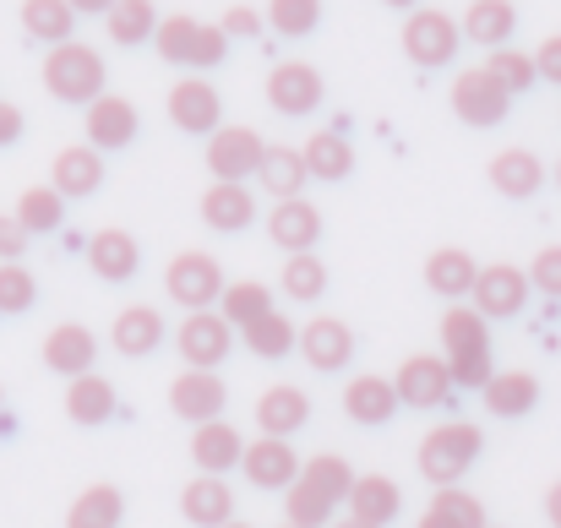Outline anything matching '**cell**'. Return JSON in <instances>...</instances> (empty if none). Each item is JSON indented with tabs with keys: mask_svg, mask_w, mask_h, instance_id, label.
<instances>
[{
	"mask_svg": "<svg viewBox=\"0 0 561 528\" xmlns=\"http://www.w3.org/2000/svg\"><path fill=\"white\" fill-rule=\"evenodd\" d=\"M121 513H126V496H121L115 485H88V491L71 502L66 528H115Z\"/></svg>",
	"mask_w": 561,
	"mask_h": 528,
	"instance_id": "obj_38",
	"label": "cell"
},
{
	"mask_svg": "<svg viewBox=\"0 0 561 528\" xmlns=\"http://www.w3.org/2000/svg\"><path fill=\"white\" fill-rule=\"evenodd\" d=\"M164 295L175 306H186V311H213L224 300V267L207 251H181L164 267Z\"/></svg>",
	"mask_w": 561,
	"mask_h": 528,
	"instance_id": "obj_7",
	"label": "cell"
},
{
	"mask_svg": "<svg viewBox=\"0 0 561 528\" xmlns=\"http://www.w3.org/2000/svg\"><path fill=\"white\" fill-rule=\"evenodd\" d=\"M245 447H251V441H245L234 425H224V420L191 431V463H196L202 474H218V480H224V469H240V463H245Z\"/></svg>",
	"mask_w": 561,
	"mask_h": 528,
	"instance_id": "obj_19",
	"label": "cell"
},
{
	"mask_svg": "<svg viewBox=\"0 0 561 528\" xmlns=\"http://www.w3.org/2000/svg\"><path fill=\"white\" fill-rule=\"evenodd\" d=\"M33 300H38L33 273L16 267V262H0V317H16V311H27Z\"/></svg>",
	"mask_w": 561,
	"mask_h": 528,
	"instance_id": "obj_46",
	"label": "cell"
},
{
	"mask_svg": "<svg viewBox=\"0 0 561 528\" xmlns=\"http://www.w3.org/2000/svg\"><path fill=\"white\" fill-rule=\"evenodd\" d=\"M425 284H431V295H442V300H463V295H474L480 267H474V256H469V251L442 245V251H431V256H425Z\"/></svg>",
	"mask_w": 561,
	"mask_h": 528,
	"instance_id": "obj_25",
	"label": "cell"
},
{
	"mask_svg": "<svg viewBox=\"0 0 561 528\" xmlns=\"http://www.w3.org/2000/svg\"><path fill=\"white\" fill-rule=\"evenodd\" d=\"M60 218H66V196H60L55 185H27V191L16 196V223H22L27 234H55Z\"/></svg>",
	"mask_w": 561,
	"mask_h": 528,
	"instance_id": "obj_39",
	"label": "cell"
},
{
	"mask_svg": "<svg viewBox=\"0 0 561 528\" xmlns=\"http://www.w3.org/2000/svg\"><path fill=\"white\" fill-rule=\"evenodd\" d=\"M333 528H376V524H360V518H344V524H333Z\"/></svg>",
	"mask_w": 561,
	"mask_h": 528,
	"instance_id": "obj_57",
	"label": "cell"
},
{
	"mask_svg": "<svg viewBox=\"0 0 561 528\" xmlns=\"http://www.w3.org/2000/svg\"><path fill=\"white\" fill-rule=\"evenodd\" d=\"M115 409H121L115 381H104L99 370H88V376H77V381L66 387V414H71V425H110Z\"/></svg>",
	"mask_w": 561,
	"mask_h": 528,
	"instance_id": "obj_28",
	"label": "cell"
},
{
	"mask_svg": "<svg viewBox=\"0 0 561 528\" xmlns=\"http://www.w3.org/2000/svg\"><path fill=\"white\" fill-rule=\"evenodd\" d=\"M181 513L196 528H224L234 524V491L218 480V474H196L186 491H181Z\"/></svg>",
	"mask_w": 561,
	"mask_h": 528,
	"instance_id": "obj_23",
	"label": "cell"
},
{
	"mask_svg": "<svg viewBox=\"0 0 561 528\" xmlns=\"http://www.w3.org/2000/svg\"><path fill=\"white\" fill-rule=\"evenodd\" d=\"M557 185H561V164H557Z\"/></svg>",
	"mask_w": 561,
	"mask_h": 528,
	"instance_id": "obj_59",
	"label": "cell"
},
{
	"mask_svg": "<svg viewBox=\"0 0 561 528\" xmlns=\"http://www.w3.org/2000/svg\"><path fill=\"white\" fill-rule=\"evenodd\" d=\"M381 5H398V11L409 5V11H420V0H381Z\"/></svg>",
	"mask_w": 561,
	"mask_h": 528,
	"instance_id": "obj_56",
	"label": "cell"
},
{
	"mask_svg": "<svg viewBox=\"0 0 561 528\" xmlns=\"http://www.w3.org/2000/svg\"><path fill=\"white\" fill-rule=\"evenodd\" d=\"M431 507H436L442 518H453L458 528H491V524H485V507H480V496H469V491H458V485L436 491V496H431Z\"/></svg>",
	"mask_w": 561,
	"mask_h": 528,
	"instance_id": "obj_47",
	"label": "cell"
},
{
	"mask_svg": "<svg viewBox=\"0 0 561 528\" xmlns=\"http://www.w3.org/2000/svg\"><path fill=\"white\" fill-rule=\"evenodd\" d=\"M535 66H540V82H557L561 88V33H551V38L535 49Z\"/></svg>",
	"mask_w": 561,
	"mask_h": 528,
	"instance_id": "obj_51",
	"label": "cell"
},
{
	"mask_svg": "<svg viewBox=\"0 0 561 528\" xmlns=\"http://www.w3.org/2000/svg\"><path fill=\"white\" fill-rule=\"evenodd\" d=\"M245 480L256 485V491H289L295 480H300V458H295V447L284 441V436H256L251 447H245Z\"/></svg>",
	"mask_w": 561,
	"mask_h": 528,
	"instance_id": "obj_16",
	"label": "cell"
},
{
	"mask_svg": "<svg viewBox=\"0 0 561 528\" xmlns=\"http://www.w3.org/2000/svg\"><path fill=\"white\" fill-rule=\"evenodd\" d=\"M535 403H540V381L529 370H502V376L485 381V409L496 420H524Z\"/></svg>",
	"mask_w": 561,
	"mask_h": 528,
	"instance_id": "obj_34",
	"label": "cell"
},
{
	"mask_svg": "<svg viewBox=\"0 0 561 528\" xmlns=\"http://www.w3.org/2000/svg\"><path fill=\"white\" fill-rule=\"evenodd\" d=\"M22 33L38 44H71L77 33V5L71 0H22Z\"/></svg>",
	"mask_w": 561,
	"mask_h": 528,
	"instance_id": "obj_35",
	"label": "cell"
},
{
	"mask_svg": "<svg viewBox=\"0 0 561 528\" xmlns=\"http://www.w3.org/2000/svg\"><path fill=\"white\" fill-rule=\"evenodd\" d=\"M153 49L170 60V66H191V71H213L224 55H229V33L218 22H196V16H164L159 22V38Z\"/></svg>",
	"mask_w": 561,
	"mask_h": 528,
	"instance_id": "obj_5",
	"label": "cell"
},
{
	"mask_svg": "<svg viewBox=\"0 0 561 528\" xmlns=\"http://www.w3.org/2000/svg\"><path fill=\"white\" fill-rule=\"evenodd\" d=\"M262 22H267L262 11H251V5H229L218 27H224L229 38H256V33H262Z\"/></svg>",
	"mask_w": 561,
	"mask_h": 528,
	"instance_id": "obj_49",
	"label": "cell"
},
{
	"mask_svg": "<svg viewBox=\"0 0 561 528\" xmlns=\"http://www.w3.org/2000/svg\"><path fill=\"white\" fill-rule=\"evenodd\" d=\"M546 518H551V528H561V480L546 491Z\"/></svg>",
	"mask_w": 561,
	"mask_h": 528,
	"instance_id": "obj_54",
	"label": "cell"
},
{
	"mask_svg": "<svg viewBox=\"0 0 561 528\" xmlns=\"http://www.w3.org/2000/svg\"><path fill=\"white\" fill-rule=\"evenodd\" d=\"M44 88H49V99H60V104H99L104 99V55L93 49V44H55L49 55H44Z\"/></svg>",
	"mask_w": 561,
	"mask_h": 528,
	"instance_id": "obj_3",
	"label": "cell"
},
{
	"mask_svg": "<svg viewBox=\"0 0 561 528\" xmlns=\"http://www.w3.org/2000/svg\"><path fill=\"white\" fill-rule=\"evenodd\" d=\"M513 27H518V5L513 0H474L463 11V38L480 44V49H507Z\"/></svg>",
	"mask_w": 561,
	"mask_h": 528,
	"instance_id": "obj_31",
	"label": "cell"
},
{
	"mask_svg": "<svg viewBox=\"0 0 561 528\" xmlns=\"http://www.w3.org/2000/svg\"><path fill=\"white\" fill-rule=\"evenodd\" d=\"M71 5H77V16H82V11H88V16H99V11L110 16V11H115L121 0H71Z\"/></svg>",
	"mask_w": 561,
	"mask_h": 528,
	"instance_id": "obj_53",
	"label": "cell"
},
{
	"mask_svg": "<svg viewBox=\"0 0 561 528\" xmlns=\"http://www.w3.org/2000/svg\"><path fill=\"white\" fill-rule=\"evenodd\" d=\"M49 185L60 196H93L104 185V153L99 148H60L55 170H49Z\"/></svg>",
	"mask_w": 561,
	"mask_h": 528,
	"instance_id": "obj_29",
	"label": "cell"
},
{
	"mask_svg": "<svg viewBox=\"0 0 561 528\" xmlns=\"http://www.w3.org/2000/svg\"><path fill=\"white\" fill-rule=\"evenodd\" d=\"M267 240H273L278 251L300 256V251H311V245L322 240V213H317L306 196H295V202H273V213H267Z\"/></svg>",
	"mask_w": 561,
	"mask_h": 528,
	"instance_id": "obj_18",
	"label": "cell"
},
{
	"mask_svg": "<svg viewBox=\"0 0 561 528\" xmlns=\"http://www.w3.org/2000/svg\"><path fill=\"white\" fill-rule=\"evenodd\" d=\"M267 104H273L278 115H289V120L311 115V110L322 104V71L306 66V60L273 66V71H267Z\"/></svg>",
	"mask_w": 561,
	"mask_h": 528,
	"instance_id": "obj_13",
	"label": "cell"
},
{
	"mask_svg": "<svg viewBox=\"0 0 561 528\" xmlns=\"http://www.w3.org/2000/svg\"><path fill=\"white\" fill-rule=\"evenodd\" d=\"M170 120L186 131V137H213L218 120H224V99L207 77H181L170 88Z\"/></svg>",
	"mask_w": 561,
	"mask_h": 528,
	"instance_id": "obj_14",
	"label": "cell"
},
{
	"mask_svg": "<svg viewBox=\"0 0 561 528\" xmlns=\"http://www.w3.org/2000/svg\"><path fill=\"white\" fill-rule=\"evenodd\" d=\"M507 110H513V93H507L485 66L458 71V82H453V115H458L463 126H502Z\"/></svg>",
	"mask_w": 561,
	"mask_h": 528,
	"instance_id": "obj_8",
	"label": "cell"
},
{
	"mask_svg": "<svg viewBox=\"0 0 561 528\" xmlns=\"http://www.w3.org/2000/svg\"><path fill=\"white\" fill-rule=\"evenodd\" d=\"M442 344H447L453 381L485 392V381L496 376V370H491V322H485L474 306H447V317H442Z\"/></svg>",
	"mask_w": 561,
	"mask_h": 528,
	"instance_id": "obj_2",
	"label": "cell"
},
{
	"mask_svg": "<svg viewBox=\"0 0 561 528\" xmlns=\"http://www.w3.org/2000/svg\"><path fill=\"white\" fill-rule=\"evenodd\" d=\"M267 22L278 38H306L322 22V0H267Z\"/></svg>",
	"mask_w": 561,
	"mask_h": 528,
	"instance_id": "obj_44",
	"label": "cell"
},
{
	"mask_svg": "<svg viewBox=\"0 0 561 528\" xmlns=\"http://www.w3.org/2000/svg\"><path fill=\"white\" fill-rule=\"evenodd\" d=\"M420 528H458V524H453V518H442L436 507H425V518H420Z\"/></svg>",
	"mask_w": 561,
	"mask_h": 528,
	"instance_id": "obj_55",
	"label": "cell"
},
{
	"mask_svg": "<svg viewBox=\"0 0 561 528\" xmlns=\"http://www.w3.org/2000/svg\"><path fill=\"white\" fill-rule=\"evenodd\" d=\"M350 491H355L350 463H344L339 452H322V458H311V463L300 469V480L289 485L284 513H289L295 528H322L344 502H350Z\"/></svg>",
	"mask_w": 561,
	"mask_h": 528,
	"instance_id": "obj_1",
	"label": "cell"
},
{
	"mask_svg": "<svg viewBox=\"0 0 561 528\" xmlns=\"http://www.w3.org/2000/svg\"><path fill=\"white\" fill-rule=\"evenodd\" d=\"M234 328H229V317L224 311H186V322H181V333H175V344H181V359H186L191 370H218L224 359H229V338Z\"/></svg>",
	"mask_w": 561,
	"mask_h": 528,
	"instance_id": "obj_10",
	"label": "cell"
},
{
	"mask_svg": "<svg viewBox=\"0 0 561 528\" xmlns=\"http://www.w3.org/2000/svg\"><path fill=\"white\" fill-rule=\"evenodd\" d=\"M300 354H306L311 370H344L350 354H355L350 322H339V317H317V322H306V328H300Z\"/></svg>",
	"mask_w": 561,
	"mask_h": 528,
	"instance_id": "obj_21",
	"label": "cell"
},
{
	"mask_svg": "<svg viewBox=\"0 0 561 528\" xmlns=\"http://www.w3.org/2000/svg\"><path fill=\"white\" fill-rule=\"evenodd\" d=\"M202 218H207V229L240 234V229L256 218V196H251L240 180H213V185L202 191Z\"/></svg>",
	"mask_w": 561,
	"mask_h": 528,
	"instance_id": "obj_22",
	"label": "cell"
},
{
	"mask_svg": "<svg viewBox=\"0 0 561 528\" xmlns=\"http://www.w3.org/2000/svg\"><path fill=\"white\" fill-rule=\"evenodd\" d=\"M485 71L518 99V93H529L535 88V77H540V66H535V55H524V49H491V60H485Z\"/></svg>",
	"mask_w": 561,
	"mask_h": 528,
	"instance_id": "obj_45",
	"label": "cell"
},
{
	"mask_svg": "<svg viewBox=\"0 0 561 528\" xmlns=\"http://www.w3.org/2000/svg\"><path fill=\"white\" fill-rule=\"evenodd\" d=\"M262 191L273 196V202H295L300 196V185L311 180L306 170V153L300 148H267V159H262Z\"/></svg>",
	"mask_w": 561,
	"mask_h": 528,
	"instance_id": "obj_36",
	"label": "cell"
},
{
	"mask_svg": "<svg viewBox=\"0 0 561 528\" xmlns=\"http://www.w3.org/2000/svg\"><path fill=\"white\" fill-rule=\"evenodd\" d=\"M480 447H485L480 425H469V420H447V425L425 431V441H420V474H425L436 491H447V485H458V480L474 469Z\"/></svg>",
	"mask_w": 561,
	"mask_h": 528,
	"instance_id": "obj_4",
	"label": "cell"
},
{
	"mask_svg": "<svg viewBox=\"0 0 561 528\" xmlns=\"http://www.w3.org/2000/svg\"><path fill=\"white\" fill-rule=\"evenodd\" d=\"M311 420V398L300 392V387H267L262 398H256V425H262V436H295L300 425Z\"/></svg>",
	"mask_w": 561,
	"mask_h": 528,
	"instance_id": "obj_26",
	"label": "cell"
},
{
	"mask_svg": "<svg viewBox=\"0 0 561 528\" xmlns=\"http://www.w3.org/2000/svg\"><path fill=\"white\" fill-rule=\"evenodd\" d=\"M392 387H398L403 409H442L458 381H453V365H447V359H436V354H409V359L398 365Z\"/></svg>",
	"mask_w": 561,
	"mask_h": 528,
	"instance_id": "obj_12",
	"label": "cell"
},
{
	"mask_svg": "<svg viewBox=\"0 0 561 528\" xmlns=\"http://www.w3.org/2000/svg\"><path fill=\"white\" fill-rule=\"evenodd\" d=\"M262 159H267V142L251 131V126H218L207 137V170L213 180H245L262 175Z\"/></svg>",
	"mask_w": 561,
	"mask_h": 528,
	"instance_id": "obj_9",
	"label": "cell"
},
{
	"mask_svg": "<svg viewBox=\"0 0 561 528\" xmlns=\"http://www.w3.org/2000/svg\"><path fill=\"white\" fill-rule=\"evenodd\" d=\"M469 300H474V311H480L485 322H507V317H518L524 300H529V273L513 267V262H491V267H480V284H474Z\"/></svg>",
	"mask_w": 561,
	"mask_h": 528,
	"instance_id": "obj_11",
	"label": "cell"
},
{
	"mask_svg": "<svg viewBox=\"0 0 561 528\" xmlns=\"http://www.w3.org/2000/svg\"><path fill=\"white\" fill-rule=\"evenodd\" d=\"M529 284H535L540 295L561 300V245H546V251L535 256V267H529Z\"/></svg>",
	"mask_w": 561,
	"mask_h": 528,
	"instance_id": "obj_48",
	"label": "cell"
},
{
	"mask_svg": "<svg viewBox=\"0 0 561 528\" xmlns=\"http://www.w3.org/2000/svg\"><path fill=\"white\" fill-rule=\"evenodd\" d=\"M224 528H251V524H240V518H234V524H224Z\"/></svg>",
	"mask_w": 561,
	"mask_h": 528,
	"instance_id": "obj_58",
	"label": "cell"
},
{
	"mask_svg": "<svg viewBox=\"0 0 561 528\" xmlns=\"http://www.w3.org/2000/svg\"><path fill=\"white\" fill-rule=\"evenodd\" d=\"M88 148H99V153H115V148H131L137 142V104L131 99H121V93H104L99 104H88Z\"/></svg>",
	"mask_w": 561,
	"mask_h": 528,
	"instance_id": "obj_17",
	"label": "cell"
},
{
	"mask_svg": "<svg viewBox=\"0 0 561 528\" xmlns=\"http://www.w3.org/2000/svg\"><path fill=\"white\" fill-rule=\"evenodd\" d=\"M159 5L153 0H121L110 16H104V27H110V38L115 44H126V49H137L142 38H159Z\"/></svg>",
	"mask_w": 561,
	"mask_h": 528,
	"instance_id": "obj_37",
	"label": "cell"
},
{
	"mask_svg": "<svg viewBox=\"0 0 561 528\" xmlns=\"http://www.w3.org/2000/svg\"><path fill=\"white\" fill-rule=\"evenodd\" d=\"M240 338H245V349L262 354V359H284L289 349H300V328H295L284 311H267V317H262V322H251Z\"/></svg>",
	"mask_w": 561,
	"mask_h": 528,
	"instance_id": "obj_42",
	"label": "cell"
},
{
	"mask_svg": "<svg viewBox=\"0 0 561 528\" xmlns=\"http://www.w3.org/2000/svg\"><path fill=\"white\" fill-rule=\"evenodd\" d=\"M88 267H93L104 284H126V278L142 267V251H137V240H131L126 229H99V234L88 240Z\"/></svg>",
	"mask_w": 561,
	"mask_h": 528,
	"instance_id": "obj_24",
	"label": "cell"
},
{
	"mask_svg": "<svg viewBox=\"0 0 561 528\" xmlns=\"http://www.w3.org/2000/svg\"><path fill=\"white\" fill-rule=\"evenodd\" d=\"M278 289L289 295V300H322L328 295V267H322V256L317 251H300V256H289L284 262V273H278Z\"/></svg>",
	"mask_w": 561,
	"mask_h": 528,
	"instance_id": "obj_43",
	"label": "cell"
},
{
	"mask_svg": "<svg viewBox=\"0 0 561 528\" xmlns=\"http://www.w3.org/2000/svg\"><path fill=\"white\" fill-rule=\"evenodd\" d=\"M398 387L387 381V376H355L350 387H344V414L355 420V425H387L392 414H398Z\"/></svg>",
	"mask_w": 561,
	"mask_h": 528,
	"instance_id": "obj_27",
	"label": "cell"
},
{
	"mask_svg": "<svg viewBox=\"0 0 561 528\" xmlns=\"http://www.w3.org/2000/svg\"><path fill=\"white\" fill-rule=\"evenodd\" d=\"M398 513H403V491H398L387 474H360V480H355V491H350V518L387 528Z\"/></svg>",
	"mask_w": 561,
	"mask_h": 528,
	"instance_id": "obj_33",
	"label": "cell"
},
{
	"mask_svg": "<svg viewBox=\"0 0 561 528\" xmlns=\"http://www.w3.org/2000/svg\"><path fill=\"white\" fill-rule=\"evenodd\" d=\"M491 528H496V524H491Z\"/></svg>",
	"mask_w": 561,
	"mask_h": 528,
	"instance_id": "obj_61",
	"label": "cell"
},
{
	"mask_svg": "<svg viewBox=\"0 0 561 528\" xmlns=\"http://www.w3.org/2000/svg\"><path fill=\"white\" fill-rule=\"evenodd\" d=\"M284 528H295V524H284Z\"/></svg>",
	"mask_w": 561,
	"mask_h": 528,
	"instance_id": "obj_60",
	"label": "cell"
},
{
	"mask_svg": "<svg viewBox=\"0 0 561 528\" xmlns=\"http://www.w3.org/2000/svg\"><path fill=\"white\" fill-rule=\"evenodd\" d=\"M218 311L229 317V328H234V333H245L251 322H262V317L273 311V289H267V284H256V278L229 284V289H224V300H218Z\"/></svg>",
	"mask_w": 561,
	"mask_h": 528,
	"instance_id": "obj_41",
	"label": "cell"
},
{
	"mask_svg": "<svg viewBox=\"0 0 561 528\" xmlns=\"http://www.w3.org/2000/svg\"><path fill=\"white\" fill-rule=\"evenodd\" d=\"M93 359H99V338L82 328V322H60V328H49L44 333V365L55 370V376H88L93 370Z\"/></svg>",
	"mask_w": 561,
	"mask_h": 528,
	"instance_id": "obj_20",
	"label": "cell"
},
{
	"mask_svg": "<svg viewBox=\"0 0 561 528\" xmlns=\"http://www.w3.org/2000/svg\"><path fill=\"white\" fill-rule=\"evenodd\" d=\"M27 240H33V234L16 223V213H11V218L0 213V262H16V256L27 251Z\"/></svg>",
	"mask_w": 561,
	"mask_h": 528,
	"instance_id": "obj_50",
	"label": "cell"
},
{
	"mask_svg": "<svg viewBox=\"0 0 561 528\" xmlns=\"http://www.w3.org/2000/svg\"><path fill=\"white\" fill-rule=\"evenodd\" d=\"M458 44H463V22H453L447 11L420 5V11H409V16H403V55H409L420 71L447 66V60L458 55Z\"/></svg>",
	"mask_w": 561,
	"mask_h": 528,
	"instance_id": "obj_6",
	"label": "cell"
},
{
	"mask_svg": "<svg viewBox=\"0 0 561 528\" xmlns=\"http://www.w3.org/2000/svg\"><path fill=\"white\" fill-rule=\"evenodd\" d=\"M16 137H22V110L0 99V148H11Z\"/></svg>",
	"mask_w": 561,
	"mask_h": 528,
	"instance_id": "obj_52",
	"label": "cell"
},
{
	"mask_svg": "<svg viewBox=\"0 0 561 528\" xmlns=\"http://www.w3.org/2000/svg\"><path fill=\"white\" fill-rule=\"evenodd\" d=\"M540 185H546V164H540L529 148H502V153L491 159V191L524 202V196H535Z\"/></svg>",
	"mask_w": 561,
	"mask_h": 528,
	"instance_id": "obj_30",
	"label": "cell"
},
{
	"mask_svg": "<svg viewBox=\"0 0 561 528\" xmlns=\"http://www.w3.org/2000/svg\"><path fill=\"white\" fill-rule=\"evenodd\" d=\"M224 403H229V392H224V381H218V370H181L175 381H170V409L186 420V425H213V420H224Z\"/></svg>",
	"mask_w": 561,
	"mask_h": 528,
	"instance_id": "obj_15",
	"label": "cell"
},
{
	"mask_svg": "<svg viewBox=\"0 0 561 528\" xmlns=\"http://www.w3.org/2000/svg\"><path fill=\"white\" fill-rule=\"evenodd\" d=\"M110 344L121 354H131V359H142V354H153L164 344V317L153 306H126L110 328Z\"/></svg>",
	"mask_w": 561,
	"mask_h": 528,
	"instance_id": "obj_32",
	"label": "cell"
},
{
	"mask_svg": "<svg viewBox=\"0 0 561 528\" xmlns=\"http://www.w3.org/2000/svg\"><path fill=\"white\" fill-rule=\"evenodd\" d=\"M300 153H306V170H311L317 180H344L350 170H355V148H350L344 131H317Z\"/></svg>",
	"mask_w": 561,
	"mask_h": 528,
	"instance_id": "obj_40",
	"label": "cell"
}]
</instances>
